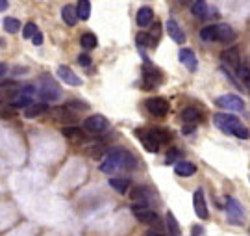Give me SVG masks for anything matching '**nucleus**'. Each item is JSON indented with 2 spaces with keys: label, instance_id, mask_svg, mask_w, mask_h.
<instances>
[{
  "label": "nucleus",
  "instance_id": "obj_1",
  "mask_svg": "<svg viewBox=\"0 0 250 236\" xmlns=\"http://www.w3.org/2000/svg\"><path fill=\"white\" fill-rule=\"evenodd\" d=\"M135 165H137V158L132 153H128L126 149H121V147H111L104 155V162L100 164V171L111 175L123 169H134Z\"/></svg>",
  "mask_w": 250,
  "mask_h": 236
},
{
  "label": "nucleus",
  "instance_id": "obj_2",
  "mask_svg": "<svg viewBox=\"0 0 250 236\" xmlns=\"http://www.w3.org/2000/svg\"><path fill=\"white\" fill-rule=\"evenodd\" d=\"M39 97L45 100L46 102H50V100H58L60 97H62V88L56 84V80H54L50 74H43L41 76V88H39Z\"/></svg>",
  "mask_w": 250,
  "mask_h": 236
},
{
  "label": "nucleus",
  "instance_id": "obj_3",
  "mask_svg": "<svg viewBox=\"0 0 250 236\" xmlns=\"http://www.w3.org/2000/svg\"><path fill=\"white\" fill-rule=\"evenodd\" d=\"M132 214L141 223H145V225H154V227L160 225V216L148 205H145V203H135V205H132Z\"/></svg>",
  "mask_w": 250,
  "mask_h": 236
},
{
  "label": "nucleus",
  "instance_id": "obj_4",
  "mask_svg": "<svg viewBox=\"0 0 250 236\" xmlns=\"http://www.w3.org/2000/svg\"><path fill=\"white\" fill-rule=\"evenodd\" d=\"M224 201H226L224 209H226L228 221H230L232 225H243V223H245V210H243L241 203L235 199V197H232V195H228Z\"/></svg>",
  "mask_w": 250,
  "mask_h": 236
},
{
  "label": "nucleus",
  "instance_id": "obj_5",
  "mask_svg": "<svg viewBox=\"0 0 250 236\" xmlns=\"http://www.w3.org/2000/svg\"><path fill=\"white\" fill-rule=\"evenodd\" d=\"M215 104L223 110H230V112H243L245 110V100L239 95H233V93H226L215 99Z\"/></svg>",
  "mask_w": 250,
  "mask_h": 236
},
{
  "label": "nucleus",
  "instance_id": "obj_6",
  "mask_svg": "<svg viewBox=\"0 0 250 236\" xmlns=\"http://www.w3.org/2000/svg\"><path fill=\"white\" fill-rule=\"evenodd\" d=\"M213 123L219 130H223L226 134H233V130L237 127H241V121L235 116H228V114H215Z\"/></svg>",
  "mask_w": 250,
  "mask_h": 236
},
{
  "label": "nucleus",
  "instance_id": "obj_7",
  "mask_svg": "<svg viewBox=\"0 0 250 236\" xmlns=\"http://www.w3.org/2000/svg\"><path fill=\"white\" fill-rule=\"evenodd\" d=\"M107 127H109V121L100 114H95L83 121V130L89 134H102L107 130Z\"/></svg>",
  "mask_w": 250,
  "mask_h": 236
},
{
  "label": "nucleus",
  "instance_id": "obj_8",
  "mask_svg": "<svg viewBox=\"0 0 250 236\" xmlns=\"http://www.w3.org/2000/svg\"><path fill=\"white\" fill-rule=\"evenodd\" d=\"M145 106L146 110L150 112L152 116H156V118H163V116H167L170 110V104L167 99H163V97H152L145 102Z\"/></svg>",
  "mask_w": 250,
  "mask_h": 236
},
{
  "label": "nucleus",
  "instance_id": "obj_9",
  "mask_svg": "<svg viewBox=\"0 0 250 236\" xmlns=\"http://www.w3.org/2000/svg\"><path fill=\"white\" fill-rule=\"evenodd\" d=\"M143 80H145V88H158L163 80V74H161L160 69H156V67H152V65H145L143 69Z\"/></svg>",
  "mask_w": 250,
  "mask_h": 236
},
{
  "label": "nucleus",
  "instance_id": "obj_10",
  "mask_svg": "<svg viewBox=\"0 0 250 236\" xmlns=\"http://www.w3.org/2000/svg\"><path fill=\"white\" fill-rule=\"evenodd\" d=\"M221 60H223L224 67L228 69V67H232V69H235V73L239 71V67H241V58H239V50L235 48V47H232V48H226L223 54H221Z\"/></svg>",
  "mask_w": 250,
  "mask_h": 236
},
{
  "label": "nucleus",
  "instance_id": "obj_11",
  "mask_svg": "<svg viewBox=\"0 0 250 236\" xmlns=\"http://www.w3.org/2000/svg\"><path fill=\"white\" fill-rule=\"evenodd\" d=\"M58 78L62 82H65L67 86H74V88L82 86V78L72 71L71 67H67V65H60L58 67Z\"/></svg>",
  "mask_w": 250,
  "mask_h": 236
},
{
  "label": "nucleus",
  "instance_id": "obj_12",
  "mask_svg": "<svg viewBox=\"0 0 250 236\" xmlns=\"http://www.w3.org/2000/svg\"><path fill=\"white\" fill-rule=\"evenodd\" d=\"M193 207H195V214L200 219L209 218V210H208V203L204 199V191L202 190L195 191V195H193Z\"/></svg>",
  "mask_w": 250,
  "mask_h": 236
},
{
  "label": "nucleus",
  "instance_id": "obj_13",
  "mask_svg": "<svg viewBox=\"0 0 250 236\" xmlns=\"http://www.w3.org/2000/svg\"><path fill=\"white\" fill-rule=\"evenodd\" d=\"M137 138L141 140V143H143V147L148 151V153H158L160 151V143H158V140L152 136L150 130H143V128H139L137 132Z\"/></svg>",
  "mask_w": 250,
  "mask_h": 236
},
{
  "label": "nucleus",
  "instance_id": "obj_14",
  "mask_svg": "<svg viewBox=\"0 0 250 236\" xmlns=\"http://www.w3.org/2000/svg\"><path fill=\"white\" fill-rule=\"evenodd\" d=\"M165 30H167V34H169V37L172 41H176L180 45L186 43V32L182 30V26H180L174 19H169V21L165 23Z\"/></svg>",
  "mask_w": 250,
  "mask_h": 236
},
{
  "label": "nucleus",
  "instance_id": "obj_15",
  "mask_svg": "<svg viewBox=\"0 0 250 236\" xmlns=\"http://www.w3.org/2000/svg\"><path fill=\"white\" fill-rule=\"evenodd\" d=\"M178 60L188 67L191 73H195L198 69V60L195 52H193V48H182L178 52Z\"/></svg>",
  "mask_w": 250,
  "mask_h": 236
},
{
  "label": "nucleus",
  "instance_id": "obj_16",
  "mask_svg": "<svg viewBox=\"0 0 250 236\" xmlns=\"http://www.w3.org/2000/svg\"><path fill=\"white\" fill-rule=\"evenodd\" d=\"M130 197H132V201H135V203H145V205H150V199H154V197H156V193H154L150 188H146V186H137V188H134V190H132Z\"/></svg>",
  "mask_w": 250,
  "mask_h": 236
},
{
  "label": "nucleus",
  "instance_id": "obj_17",
  "mask_svg": "<svg viewBox=\"0 0 250 236\" xmlns=\"http://www.w3.org/2000/svg\"><path fill=\"white\" fill-rule=\"evenodd\" d=\"M217 26V41H223V43H230L235 39V32L230 24L221 23V24H215Z\"/></svg>",
  "mask_w": 250,
  "mask_h": 236
},
{
  "label": "nucleus",
  "instance_id": "obj_18",
  "mask_svg": "<svg viewBox=\"0 0 250 236\" xmlns=\"http://www.w3.org/2000/svg\"><path fill=\"white\" fill-rule=\"evenodd\" d=\"M195 171H197V165L188 162V160H180V162L174 164V173L178 177H193Z\"/></svg>",
  "mask_w": 250,
  "mask_h": 236
},
{
  "label": "nucleus",
  "instance_id": "obj_19",
  "mask_svg": "<svg viewBox=\"0 0 250 236\" xmlns=\"http://www.w3.org/2000/svg\"><path fill=\"white\" fill-rule=\"evenodd\" d=\"M109 186L117 191V193H126L132 186V181L130 179H125V177H113L109 179Z\"/></svg>",
  "mask_w": 250,
  "mask_h": 236
},
{
  "label": "nucleus",
  "instance_id": "obj_20",
  "mask_svg": "<svg viewBox=\"0 0 250 236\" xmlns=\"http://www.w3.org/2000/svg\"><path fill=\"white\" fill-rule=\"evenodd\" d=\"M152 19H154V11H152V8H148V6H143V8L137 11V24L141 28L150 26Z\"/></svg>",
  "mask_w": 250,
  "mask_h": 236
},
{
  "label": "nucleus",
  "instance_id": "obj_21",
  "mask_svg": "<svg viewBox=\"0 0 250 236\" xmlns=\"http://www.w3.org/2000/svg\"><path fill=\"white\" fill-rule=\"evenodd\" d=\"M200 119H202V116H200V112H198L197 108L189 106V108L182 110V121H184V123H188V125H197Z\"/></svg>",
  "mask_w": 250,
  "mask_h": 236
},
{
  "label": "nucleus",
  "instance_id": "obj_22",
  "mask_svg": "<svg viewBox=\"0 0 250 236\" xmlns=\"http://www.w3.org/2000/svg\"><path fill=\"white\" fill-rule=\"evenodd\" d=\"M62 19L65 21V24H67V26H74V24H76V21H78V13H76V8H74V6H71V4L63 6Z\"/></svg>",
  "mask_w": 250,
  "mask_h": 236
},
{
  "label": "nucleus",
  "instance_id": "obj_23",
  "mask_svg": "<svg viewBox=\"0 0 250 236\" xmlns=\"http://www.w3.org/2000/svg\"><path fill=\"white\" fill-rule=\"evenodd\" d=\"M62 134L67 138V140H71V142H83V140H85L83 130H80L78 127H63Z\"/></svg>",
  "mask_w": 250,
  "mask_h": 236
},
{
  "label": "nucleus",
  "instance_id": "obj_24",
  "mask_svg": "<svg viewBox=\"0 0 250 236\" xmlns=\"http://www.w3.org/2000/svg\"><path fill=\"white\" fill-rule=\"evenodd\" d=\"M46 112H48V106H46L45 102H34L30 108H26L24 116H26L28 119H34V118H39V116L46 114Z\"/></svg>",
  "mask_w": 250,
  "mask_h": 236
},
{
  "label": "nucleus",
  "instance_id": "obj_25",
  "mask_svg": "<svg viewBox=\"0 0 250 236\" xmlns=\"http://www.w3.org/2000/svg\"><path fill=\"white\" fill-rule=\"evenodd\" d=\"M165 221H167V229H169V235L170 236H180L182 235V231H180V225H178V219L174 218V214L172 212H167L165 214Z\"/></svg>",
  "mask_w": 250,
  "mask_h": 236
},
{
  "label": "nucleus",
  "instance_id": "obj_26",
  "mask_svg": "<svg viewBox=\"0 0 250 236\" xmlns=\"http://www.w3.org/2000/svg\"><path fill=\"white\" fill-rule=\"evenodd\" d=\"M200 39L206 43H215L217 41V26L215 24H208L200 30Z\"/></svg>",
  "mask_w": 250,
  "mask_h": 236
},
{
  "label": "nucleus",
  "instance_id": "obj_27",
  "mask_svg": "<svg viewBox=\"0 0 250 236\" xmlns=\"http://www.w3.org/2000/svg\"><path fill=\"white\" fill-rule=\"evenodd\" d=\"M80 45L85 48V50H91V48H95V47L99 45V39L95 34H91V32H85L83 36L80 37Z\"/></svg>",
  "mask_w": 250,
  "mask_h": 236
},
{
  "label": "nucleus",
  "instance_id": "obj_28",
  "mask_svg": "<svg viewBox=\"0 0 250 236\" xmlns=\"http://www.w3.org/2000/svg\"><path fill=\"white\" fill-rule=\"evenodd\" d=\"M32 100L30 97H26V95H22V93H17L15 97H13V100H11V106L13 108H30L32 106Z\"/></svg>",
  "mask_w": 250,
  "mask_h": 236
},
{
  "label": "nucleus",
  "instance_id": "obj_29",
  "mask_svg": "<svg viewBox=\"0 0 250 236\" xmlns=\"http://www.w3.org/2000/svg\"><path fill=\"white\" fill-rule=\"evenodd\" d=\"M2 24H4V30L8 34H17L19 30H21V21L15 17H6L2 21Z\"/></svg>",
  "mask_w": 250,
  "mask_h": 236
},
{
  "label": "nucleus",
  "instance_id": "obj_30",
  "mask_svg": "<svg viewBox=\"0 0 250 236\" xmlns=\"http://www.w3.org/2000/svg\"><path fill=\"white\" fill-rule=\"evenodd\" d=\"M152 136L158 140V143H167V142H170L172 140V136H170V132L167 130V128H150Z\"/></svg>",
  "mask_w": 250,
  "mask_h": 236
},
{
  "label": "nucleus",
  "instance_id": "obj_31",
  "mask_svg": "<svg viewBox=\"0 0 250 236\" xmlns=\"http://www.w3.org/2000/svg\"><path fill=\"white\" fill-rule=\"evenodd\" d=\"M76 13H78V19H80V21H87L91 15V4L87 0H80L78 6H76Z\"/></svg>",
  "mask_w": 250,
  "mask_h": 236
},
{
  "label": "nucleus",
  "instance_id": "obj_32",
  "mask_svg": "<svg viewBox=\"0 0 250 236\" xmlns=\"http://www.w3.org/2000/svg\"><path fill=\"white\" fill-rule=\"evenodd\" d=\"M52 114L56 116V119H60V121H72L74 119V114H72L71 110L67 108V106H60V108H54Z\"/></svg>",
  "mask_w": 250,
  "mask_h": 236
},
{
  "label": "nucleus",
  "instance_id": "obj_33",
  "mask_svg": "<svg viewBox=\"0 0 250 236\" xmlns=\"http://www.w3.org/2000/svg\"><path fill=\"white\" fill-rule=\"evenodd\" d=\"M135 41H137V47H154L156 45V41L150 37V34H146V32H139L137 36H135Z\"/></svg>",
  "mask_w": 250,
  "mask_h": 236
},
{
  "label": "nucleus",
  "instance_id": "obj_34",
  "mask_svg": "<svg viewBox=\"0 0 250 236\" xmlns=\"http://www.w3.org/2000/svg\"><path fill=\"white\" fill-rule=\"evenodd\" d=\"M191 13H193V15H197V17H206V15H208V4L202 2V0L193 2V6H191Z\"/></svg>",
  "mask_w": 250,
  "mask_h": 236
},
{
  "label": "nucleus",
  "instance_id": "obj_35",
  "mask_svg": "<svg viewBox=\"0 0 250 236\" xmlns=\"http://www.w3.org/2000/svg\"><path fill=\"white\" fill-rule=\"evenodd\" d=\"M237 78H239L247 88H250V67L249 65H241V67H239V71H237Z\"/></svg>",
  "mask_w": 250,
  "mask_h": 236
},
{
  "label": "nucleus",
  "instance_id": "obj_36",
  "mask_svg": "<svg viewBox=\"0 0 250 236\" xmlns=\"http://www.w3.org/2000/svg\"><path fill=\"white\" fill-rule=\"evenodd\" d=\"M37 32H39V30H37L36 23H28V24H24V28H22V37H24V39H32Z\"/></svg>",
  "mask_w": 250,
  "mask_h": 236
},
{
  "label": "nucleus",
  "instance_id": "obj_37",
  "mask_svg": "<svg viewBox=\"0 0 250 236\" xmlns=\"http://www.w3.org/2000/svg\"><path fill=\"white\" fill-rule=\"evenodd\" d=\"M67 108L74 110V112H85V110H89V104H85V102H80V100H69L67 102Z\"/></svg>",
  "mask_w": 250,
  "mask_h": 236
},
{
  "label": "nucleus",
  "instance_id": "obj_38",
  "mask_svg": "<svg viewBox=\"0 0 250 236\" xmlns=\"http://www.w3.org/2000/svg\"><path fill=\"white\" fill-rule=\"evenodd\" d=\"M233 136L241 138V140H249V138H250V130L245 127V125H241V127H237L235 130H233Z\"/></svg>",
  "mask_w": 250,
  "mask_h": 236
},
{
  "label": "nucleus",
  "instance_id": "obj_39",
  "mask_svg": "<svg viewBox=\"0 0 250 236\" xmlns=\"http://www.w3.org/2000/svg\"><path fill=\"white\" fill-rule=\"evenodd\" d=\"M178 156H180L178 149H170L169 153H167V156H165V162H167V164H174L176 160H178Z\"/></svg>",
  "mask_w": 250,
  "mask_h": 236
},
{
  "label": "nucleus",
  "instance_id": "obj_40",
  "mask_svg": "<svg viewBox=\"0 0 250 236\" xmlns=\"http://www.w3.org/2000/svg\"><path fill=\"white\" fill-rule=\"evenodd\" d=\"M78 64L83 65V67H89V65H91V58L87 54H80V56H78Z\"/></svg>",
  "mask_w": 250,
  "mask_h": 236
},
{
  "label": "nucleus",
  "instance_id": "obj_41",
  "mask_svg": "<svg viewBox=\"0 0 250 236\" xmlns=\"http://www.w3.org/2000/svg\"><path fill=\"white\" fill-rule=\"evenodd\" d=\"M191 236H204V227L202 225H193L191 227Z\"/></svg>",
  "mask_w": 250,
  "mask_h": 236
},
{
  "label": "nucleus",
  "instance_id": "obj_42",
  "mask_svg": "<svg viewBox=\"0 0 250 236\" xmlns=\"http://www.w3.org/2000/svg\"><path fill=\"white\" fill-rule=\"evenodd\" d=\"M160 26H161L160 23H156V24L152 26V34H150V37L154 39V41H158V37H160V30H161Z\"/></svg>",
  "mask_w": 250,
  "mask_h": 236
},
{
  "label": "nucleus",
  "instance_id": "obj_43",
  "mask_svg": "<svg viewBox=\"0 0 250 236\" xmlns=\"http://www.w3.org/2000/svg\"><path fill=\"white\" fill-rule=\"evenodd\" d=\"M32 43H34V45H36V47L43 45V34H41V32H37L36 36L32 37Z\"/></svg>",
  "mask_w": 250,
  "mask_h": 236
},
{
  "label": "nucleus",
  "instance_id": "obj_44",
  "mask_svg": "<svg viewBox=\"0 0 250 236\" xmlns=\"http://www.w3.org/2000/svg\"><path fill=\"white\" fill-rule=\"evenodd\" d=\"M193 130H195V125H186L184 127V134H191Z\"/></svg>",
  "mask_w": 250,
  "mask_h": 236
},
{
  "label": "nucleus",
  "instance_id": "obj_45",
  "mask_svg": "<svg viewBox=\"0 0 250 236\" xmlns=\"http://www.w3.org/2000/svg\"><path fill=\"white\" fill-rule=\"evenodd\" d=\"M8 0H0V11H6L8 9Z\"/></svg>",
  "mask_w": 250,
  "mask_h": 236
},
{
  "label": "nucleus",
  "instance_id": "obj_46",
  "mask_svg": "<svg viewBox=\"0 0 250 236\" xmlns=\"http://www.w3.org/2000/svg\"><path fill=\"white\" fill-rule=\"evenodd\" d=\"M6 71H8V67H6V64H2V62H0V78H2L4 74H6Z\"/></svg>",
  "mask_w": 250,
  "mask_h": 236
},
{
  "label": "nucleus",
  "instance_id": "obj_47",
  "mask_svg": "<svg viewBox=\"0 0 250 236\" xmlns=\"http://www.w3.org/2000/svg\"><path fill=\"white\" fill-rule=\"evenodd\" d=\"M146 236H163V235H160V233H154V231H148V233H146Z\"/></svg>",
  "mask_w": 250,
  "mask_h": 236
}]
</instances>
